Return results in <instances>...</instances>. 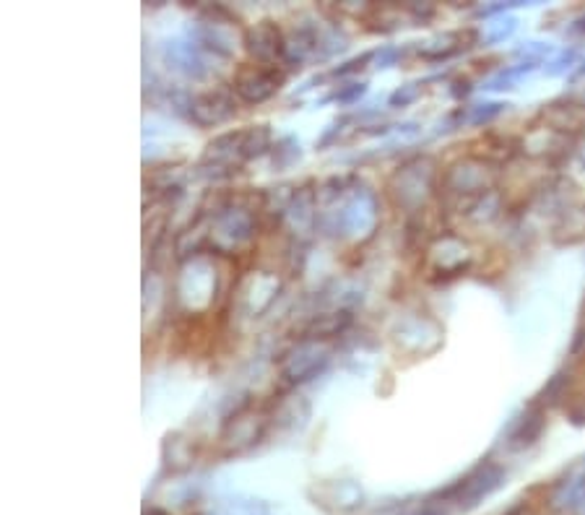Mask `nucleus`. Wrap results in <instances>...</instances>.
I'll use <instances>...</instances> for the list:
<instances>
[{
	"label": "nucleus",
	"mask_w": 585,
	"mask_h": 515,
	"mask_svg": "<svg viewBox=\"0 0 585 515\" xmlns=\"http://www.w3.org/2000/svg\"><path fill=\"white\" fill-rule=\"evenodd\" d=\"M277 406L279 398H271V401L263 404H256L252 398H248V401L235 406L232 415H227L221 425L219 455L235 459V455L252 451L266 438V432H269L273 415H277Z\"/></svg>",
	"instance_id": "obj_1"
},
{
	"label": "nucleus",
	"mask_w": 585,
	"mask_h": 515,
	"mask_svg": "<svg viewBox=\"0 0 585 515\" xmlns=\"http://www.w3.org/2000/svg\"><path fill=\"white\" fill-rule=\"evenodd\" d=\"M440 187V172L437 164L430 157L411 159V162L401 164L386 183V195L401 212L416 214L422 208H427L430 195H435Z\"/></svg>",
	"instance_id": "obj_2"
},
{
	"label": "nucleus",
	"mask_w": 585,
	"mask_h": 515,
	"mask_svg": "<svg viewBox=\"0 0 585 515\" xmlns=\"http://www.w3.org/2000/svg\"><path fill=\"white\" fill-rule=\"evenodd\" d=\"M508 471L492 459H484L468 471L466 476L455 479L453 484H447L445 490H440L432 495V500L443 503L447 511L455 513H472L479 507L484 500L492 497L497 490L502 487Z\"/></svg>",
	"instance_id": "obj_3"
},
{
	"label": "nucleus",
	"mask_w": 585,
	"mask_h": 515,
	"mask_svg": "<svg viewBox=\"0 0 585 515\" xmlns=\"http://www.w3.org/2000/svg\"><path fill=\"white\" fill-rule=\"evenodd\" d=\"M286 84V68L284 65H263L256 61L240 63L232 76V92L242 105L258 107L269 101L281 92Z\"/></svg>",
	"instance_id": "obj_4"
},
{
	"label": "nucleus",
	"mask_w": 585,
	"mask_h": 515,
	"mask_svg": "<svg viewBox=\"0 0 585 515\" xmlns=\"http://www.w3.org/2000/svg\"><path fill=\"white\" fill-rule=\"evenodd\" d=\"M331 365V352L321 344H310V341H297L292 350L279 357V375L284 388L300 386V383L313 380L323 375L325 367Z\"/></svg>",
	"instance_id": "obj_5"
},
{
	"label": "nucleus",
	"mask_w": 585,
	"mask_h": 515,
	"mask_svg": "<svg viewBox=\"0 0 585 515\" xmlns=\"http://www.w3.org/2000/svg\"><path fill=\"white\" fill-rule=\"evenodd\" d=\"M237 101L232 86H212L187 101V120L198 128H219L235 118Z\"/></svg>",
	"instance_id": "obj_6"
},
{
	"label": "nucleus",
	"mask_w": 585,
	"mask_h": 515,
	"mask_svg": "<svg viewBox=\"0 0 585 515\" xmlns=\"http://www.w3.org/2000/svg\"><path fill=\"white\" fill-rule=\"evenodd\" d=\"M242 45L256 63L284 65L286 57V32L279 21L263 19L258 24L242 29Z\"/></svg>",
	"instance_id": "obj_7"
},
{
	"label": "nucleus",
	"mask_w": 585,
	"mask_h": 515,
	"mask_svg": "<svg viewBox=\"0 0 585 515\" xmlns=\"http://www.w3.org/2000/svg\"><path fill=\"white\" fill-rule=\"evenodd\" d=\"M354 315L351 310H331V313H315L307 321H302L297 329L292 331L294 341H310V344H323L336 336H344L351 329Z\"/></svg>",
	"instance_id": "obj_8"
},
{
	"label": "nucleus",
	"mask_w": 585,
	"mask_h": 515,
	"mask_svg": "<svg viewBox=\"0 0 585 515\" xmlns=\"http://www.w3.org/2000/svg\"><path fill=\"white\" fill-rule=\"evenodd\" d=\"M537 122L541 128L552 130V133L565 136V139H575L585 130V105L573 99H560L552 105H544L537 115Z\"/></svg>",
	"instance_id": "obj_9"
},
{
	"label": "nucleus",
	"mask_w": 585,
	"mask_h": 515,
	"mask_svg": "<svg viewBox=\"0 0 585 515\" xmlns=\"http://www.w3.org/2000/svg\"><path fill=\"white\" fill-rule=\"evenodd\" d=\"M546 430V406H541L537 398L526 406V411L516 419L512 430L508 434L510 451H526L533 448L541 440V434Z\"/></svg>",
	"instance_id": "obj_10"
},
{
	"label": "nucleus",
	"mask_w": 585,
	"mask_h": 515,
	"mask_svg": "<svg viewBox=\"0 0 585 515\" xmlns=\"http://www.w3.org/2000/svg\"><path fill=\"white\" fill-rule=\"evenodd\" d=\"M476 40H479V32H476V29H458V32H447L443 34V37L424 42V45L419 47V57L430 63L451 61V57L472 50L476 45Z\"/></svg>",
	"instance_id": "obj_11"
},
{
	"label": "nucleus",
	"mask_w": 585,
	"mask_h": 515,
	"mask_svg": "<svg viewBox=\"0 0 585 515\" xmlns=\"http://www.w3.org/2000/svg\"><path fill=\"white\" fill-rule=\"evenodd\" d=\"M206 50L198 42H170L164 47V61L170 63L172 71L187 78H204L208 74V65L204 57Z\"/></svg>",
	"instance_id": "obj_12"
},
{
	"label": "nucleus",
	"mask_w": 585,
	"mask_h": 515,
	"mask_svg": "<svg viewBox=\"0 0 585 515\" xmlns=\"http://www.w3.org/2000/svg\"><path fill=\"white\" fill-rule=\"evenodd\" d=\"M162 461L170 474H185L198 461V442L185 432L167 434V440L162 446Z\"/></svg>",
	"instance_id": "obj_13"
},
{
	"label": "nucleus",
	"mask_w": 585,
	"mask_h": 515,
	"mask_svg": "<svg viewBox=\"0 0 585 515\" xmlns=\"http://www.w3.org/2000/svg\"><path fill=\"white\" fill-rule=\"evenodd\" d=\"M468 157L479 159V162L497 167L510 162L512 157L518 154V141L510 139V136H500V133H484L481 139H476L468 143Z\"/></svg>",
	"instance_id": "obj_14"
},
{
	"label": "nucleus",
	"mask_w": 585,
	"mask_h": 515,
	"mask_svg": "<svg viewBox=\"0 0 585 515\" xmlns=\"http://www.w3.org/2000/svg\"><path fill=\"white\" fill-rule=\"evenodd\" d=\"M273 149V133L269 126H248L242 128V157L245 162H252V159H260L263 154H269Z\"/></svg>",
	"instance_id": "obj_15"
},
{
	"label": "nucleus",
	"mask_w": 585,
	"mask_h": 515,
	"mask_svg": "<svg viewBox=\"0 0 585 515\" xmlns=\"http://www.w3.org/2000/svg\"><path fill=\"white\" fill-rule=\"evenodd\" d=\"M300 159H302V149H300V141L294 139V136H284V139H279L277 143H273L271 164L277 172L289 170V167L297 164Z\"/></svg>",
	"instance_id": "obj_16"
},
{
	"label": "nucleus",
	"mask_w": 585,
	"mask_h": 515,
	"mask_svg": "<svg viewBox=\"0 0 585 515\" xmlns=\"http://www.w3.org/2000/svg\"><path fill=\"white\" fill-rule=\"evenodd\" d=\"M422 82L419 84H403L399 86V89H396L393 94H390V99H388V105L390 107H409L411 101H416L419 97H422Z\"/></svg>",
	"instance_id": "obj_17"
},
{
	"label": "nucleus",
	"mask_w": 585,
	"mask_h": 515,
	"mask_svg": "<svg viewBox=\"0 0 585 515\" xmlns=\"http://www.w3.org/2000/svg\"><path fill=\"white\" fill-rule=\"evenodd\" d=\"M367 92V84L359 82V84H346L342 89H336L334 94H328L325 101H338V105H354L359 97H365Z\"/></svg>",
	"instance_id": "obj_18"
},
{
	"label": "nucleus",
	"mask_w": 585,
	"mask_h": 515,
	"mask_svg": "<svg viewBox=\"0 0 585 515\" xmlns=\"http://www.w3.org/2000/svg\"><path fill=\"white\" fill-rule=\"evenodd\" d=\"M372 57H375V53H365V55H359V57H351V61H346L344 65H338V68L331 71V76H336V78H346V76L359 74V71H365L367 65L372 63Z\"/></svg>",
	"instance_id": "obj_19"
},
{
	"label": "nucleus",
	"mask_w": 585,
	"mask_h": 515,
	"mask_svg": "<svg viewBox=\"0 0 585 515\" xmlns=\"http://www.w3.org/2000/svg\"><path fill=\"white\" fill-rule=\"evenodd\" d=\"M505 107L508 105H500V101H492V105H476L474 107V112H472V120L474 126H481V122H489V120H495L497 115H500Z\"/></svg>",
	"instance_id": "obj_20"
},
{
	"label": "nucleus",
	"mask_w": 585,
	"mask_h": 515,
	"mask_svg": "<svg viewBox=\"0 0 585 515\" xmlns=\"http://www.w3.org/2000/svg\"><path fill=\"white\" fill-rule=\"evenodd\" d=\"M227 515H269V507L258 500H248V503H229L227 505Z\"/></svg>",
	"instance_id": "obj_21"
},
{
	"label": "nucleus",
	"mask_w": 585,
	"mask_h": 515,
	"mask_svg": "<svg viewBox=\"0 0 585 515\" xmlns=\"http://www.w3.org/2000/svg\"><path fill=\"white\" fill-rule=\"evenodd\" d=\"M399 61H401V47H382L372 57L375 68H390V65H396Z\"/></svg>",
	"instance_id": "obj_22"
},
{
	"label": "nucleus",
	"mask_w": 585,
	"mask_h": 515,
	"mask_svg": "<svg viewBox=\"0 0 585 515\" xmlns=\"http://www.w3.org/2000/svg\"><path fill=\"white\" fill-rule=\"evenodd\" d=\"M403 11H407L416 24H424V21H430L432 17H435V6L432 3H409V6H403Z\"/></svg>",
	"instance_id": "obj_23"
},
{
	"label": "nucleus",
	"mask_w": 585,
	"mask_h": 515,
	"mask_svg": "<svg viewBox=\"0 0 585 515\" xmlns=\"http://www.w3.org/2000/svg\"><path fill=\"white\" fill-rule=\"evenodd\" d=\"M409 515H451V511H447V507L443 503H437V500H427V503L424 505H419L416 511H411Z\"/></svg>",
	"instance_id": "obj_24"
},
{
	"label": "nucleus",
	"mask_w": 585,
	"mask_h": 515,
	"mask_svg": "<svg viewBox=\"0 0 585 515\" xmlns=\"http://www.w3.org/2000/svg\"><path fill=\"white\" fill-rule=\"evenodd\" d=\"M143 515H172V513L164 511V507H149V511L143 513Z\"/></svg>",
	"instance_id": "obj_25"
}]
</instances>
